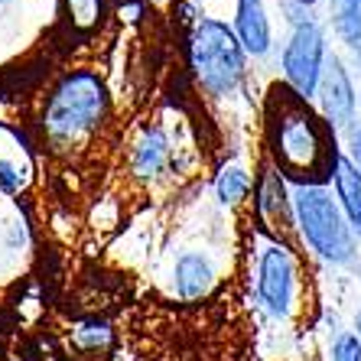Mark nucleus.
Returning a JSON list of instances; mask_svg holds the SVG:
<instances>
[{"label":"nucleus","instance_id":"nucleus-6","mask_svg":"<svg viewBox=\"0 0 361 361\" xmlns=\"http://www.w3.org/2000/svg\"><path fill=\"white\" fill-rule=\"evenodd\" d=\"M257 293L264 306L277 316L290 312L293 302V257L286 247H267L261 257V277H257Z\"/></svg>","mask_w":361,"mask_h":361},{"label":"nucleus","instance_id":"nucleus-3","mask_svg":"<svg viewBox=\"0 0 361 361\" xmlns=\"http://www.w3.org/2000/svg\"><path fill=\"white\" fill-rule=\"evenodd\" d=\"M192 68L212 94H231L244 75V46L225 23L202 17L192 33Z\"/></svg>","mask_w":361,"mask_h":361},{"label":"nucleus","instance_id":"nucleus-5","mask_svg":"<svg viewBox=\"0 0 361 361\" xmlns=\"http://www.w3.org/2000/svg\"><path fill=\"white\" fill-rule=\"evenodd\" d=\"M322 68H326V36H322L319 23L302 20L293 30L283 52L286 82L300 98H310V94H316V88L322 82Z\"/></svg>","mask_w":361,"mask_h":361},{"label":"nucleus","instance_id":"nucleus-7","mask_svg":"<svg viewBox=\"0 0 361 361\" xmlns=\"http://www.w3.org/2000/svg\"><path fill=\"white\" fill-rule=\"evenodd\" d=\"M319 94H322V111L329 118L332 130H345L355 121V88L348 82L345 66L332 56L322 68V82H319Z\"/></svg>","mask_w":361,"mask_h":361},{"label":"nucleus","instance_id":"nucleus-19","mask_svg":"<svg viewBox=\"0 0 361 361\" xmlns=\"http://www.w3.org/2000/svg\"><path fill=\"white\" fill-rule=\"evenodd\" d=\"M355 329H358V342H361V310L355 312Z\"/></svg>","mask_w":361,"mask_h":361},{"label":"nucleus","instance_id":"nucleus-21","mask_svg":"<svg viewBox=\"0 0 361 361\" xmlns=\"http://www.w3.org/2000/svg\"><path fill=\"white\" fill-rule=\"evenodd\" d=\"M355 56H358V62H361V46H355Z\"/></svg>","mask_w":361,"mask_h":361},{"label":"nucleus","instance_id":"nucleus-17","mask_svg":"<svg viewBox=\"0 0 361 361\" xmlns=\"http://www.w3.org/2000/svg\"><path fill=\"white\" fill-rule=\"evenodd\" d=\"M0 183L7 185V189H17V185H20V176H17V169L10 166V163H0Z\"/></svg>","mask_w":361,"mask_h":361},{"label":"nucleus","instance_id":"nucleus-9","mask_svg":"<svg viewBox=\"0 0 361 361\" xmlns=\"http://www.w3.org/2000/svg\"><path fill=\"white\" fill-rule=\"evenodd\" d=\"M336 189L338 199H342V209L348 215V225H352L355 235H361V169L352 160H345L342 153L336 157Z\"/></svg>","mask_w":361,"mask_h":361},{"label":"nucleus","instance_id":"nucleus-22","mask_svg":"<svg viewBox=\"0 0 361 361\" xmlns=\"http://www.w3.org/2000/svg\"><path fill=\"white\" fill-rule=\"evenodd\" d=\"M0 4H4V0H0Z\"/></svg>","mask_w":361,"mask_h":361},{"label":"nucleus","instance_id":"nucleus-16","mask_svg":"<svg viewBox=\"0 0 361 361\" xmlns=\"http://www.w3.org/2000/svg\"><path fill=\"white\" fill-rule=\"evenodd\" d=\"M108 336H111V332H108V326H104V322H98V326L92 322V326H85L82 332H78V338H82L85 345H101V342H108Z\"/></svg>","mask_w":361,"mask_h":361},{"label":"nucleus","instance_id":"nucleus-2","mask_svg":"<svg viewBox=\"0 0 361 361\" xmlns=\"http://www.w3.org/2000/svg\"><path fill=\"white\" fill-rule=\"evenodd\" d=\"M293 209L300 231L312 244V251H319L332 264H348L355 257V238L352 228L342 221V212L336 202L329 199L326 189L319 185H296L293 189Z\"/></svg>","mask_w":361,"mask_h":361},{"label":"nucleus","instance_id":"nucleus-15","mask_svg":"<svg viewBox=\"0 0 361 361\" xmlns=\"http://www.w3.org/2000/svg\"><path fill=\"white\" fill-rule=\"evenodd\" d=\"M332 361H361V342L358 336H338L332 348Z\"/></svg>","mask_w":361,"mask_h":361},{"label":"nucleus","instance_id":"nucleus-10","mask_svg":"<svg viewBox=\"0 0 361 361\" xmlns=\"http://www.w3.org/2000/svg\"><path fill=\"white\" fill-rule=\"evenodd\" d=\"M215 283V270L202 254H183L176 264V290L183 300H199Z\"/></svg>","mask_w":361,"mask_h":361},{"label":"nucleus","instance_id":"nucleus-18","mask_svg":"<svg viewBox=\"0 0 361 361\" xmlns=\"http://www.w3.org/2000/svg\"><path fill=\"white\" fill-rule=\"evenodd\" d=\"M352 157H355V163H358V169H361V124L358 127H352Z\"/></svg>","mask_w":361,"mask_h":361},{"label":"nucleus","instance_id":"nucleus-14","mask_svg":"<svg viewBox=\"0 0 361 361\" xmlns=\"http://www.w3.org/2000/svg\"><path fill=\"white\" fill-rule=\"evenodd\" d=\"M66 4H68V13H72V23L78 30L98 26L101 13H104V0H66Z\"/></svg>","mask_w":361,"mask_h":361},{"label":"nucleus","instance_id":"nucleus-12","mask_svg":"<svg viewBox=\"0 0 361 361\" xmlns=\"http://www.w3.org/2000/svg\"><path fill=\"white\" fill-rule=\"evenodd\" d=\"M332 23L348 46H361V0H332Z\"/></svg>","mask_w":361,"mask_h":361},{"label":"nucleus","instance_id":"nucleus-11","mask_svg":"<svg viewBox=\"0 0 361 361\" xmlns=\"http://www.w3.org/2000/svg\"><path fill=\"white\" fill-rule=\"evenodd\" d=\"M169 157V143L163 137V130H143V137L137 140V150H134V169L140 176H157L163 169Z\"/></svg>","mask_w":361,"mask_h":361},{"label":"nucleus","instance_id":"nucleus-20","mask_svg":"<svg viewBox=\"0 0 361 361\" xmlns=\"http://www.w3.org/2000/svg\"><path fill=\"white\" fill-rule=\"evenodd\" d=\"M290 4H300V7H310V4H316V0H290Z\"/></svg>","mask_w":361,"mask_h":361},{"label":"nucleus","instance_id":"nucleus-4","mask_svg":"<svg viewBox=\"0 0 361 361\" xmlns=\"http://www.w3.org/2000/svg\"><path fill=\"white\" fill-rule=\"evenodd\" d=\"M108 108V88L92 72H75L56 88L49 108H46V127L52 137H78L88 127L104 118Z\"/></svg>","mask_w":361,"mask_h":361},{"label":"nucleus","instance_id":"nucleus-8","mask_svg":"<svg viewBox=\"0 0 361 361\" xmlns=\"http://www.w3.org/2000/svg\"><path fill=\"white\" fill-rule=\"evenodd\" d=\"M238 39L251 56L270 52V23L264 13V0H238Z\"/></svg>","mask_w":361,"mask_h":361},{"label":"nucleus","instance_id":"nucleus-1","mask_svg":"<svg viewBox=\"0 0 361 361\" xmlns=\"http://www.w3.org/2000/svg\"><path fill=\"white\" fill-rule=\"evenodd\" d=\"M270 147L277 163L296 179L326 176L336 166V143H329L326 127L310 111L306 98L290 88H277L270 101Z\"/></svg>","mask_w":361,"mask_h":361},{"label":"nucleus","instance_id":"nucleus-13","mask_svg":"<svg viewBox=\"0 0 361 361\" xmlns=\"http://www.w3.org/2000/svg\"><path fill=\"white\" fill-rule=\"evenodd\" d=\"M247 185H251V179H247V173L241 166H225L219 173V179H215V192H219L221 202H241Z\"/></svg>","mask_w":361,"mask_h":361}]
</instances>
